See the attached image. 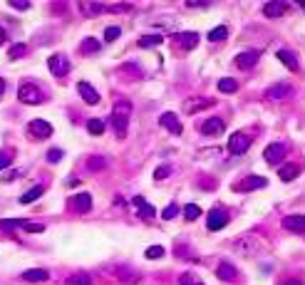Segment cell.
<instances>
[{"label":"cell","instance_id":"1","mask_svg":"<svg viewBox=\"0 0 305 285\" xmlns=\"http://www.w3.org/2000/svg\"><path fill=\"white\" fill-rule=\"evenodd\" d=\"M18 99H20L23 104L37 107V104H45L47 94H45L37 85H32V82H20V87H18Z\"/></svg>","mask_w":305,"mask_h":285},{"label":"cell","instance_id":"2","mask_svg":"<svg viewBox=\"0 0 305 285\" xmlns=\"http://www.w3.org/2000/svg\"><path fill=\"white\" fill-rule=\"evenodd\" d=\"M248 146H251V137L246 134V132H236V134H231L228 137V151L233 154V156H241L248 151Z\"/></svg>","mask_w":305,"mask_h":285},{"label":"cell","instance_id":"3","mask_svg":"<svg viewBox=\"0 0 305 285\" xmlns=\"http://www.w3.org/2000/svg\"><path fill=\"white\" fill-rule=\"evenodd\" d=\"M28 134H32V139H47L52 134V124H47L45 119H32L28 124Z\"/></svg>","mask_w":305,"mask_h":285},{"label":"cell","instance_id":"4","mask_svg":"<svg viewBox=\"0 0 305 285\" xmlns=\"http://www.w3.org/2000/svg\"><path fill=\"white\" fill-rule=\"evenodd\" d=\"M47 70H50L55 77L67 75V72H70V60H67V55H52L47 60Z\"/></svg>","mask_w":305,"mask_h":285},{"label":"cell","instance_id":"5","mask_svg":"<svg viewBox=\"0 0 305 285\" xmlns=\"http://www.w3.org/2000/svg\"><path fill=\"white\" fill-rule=\"evenodd\" d=\"M263 159H266L268 164H280V161L285 159V144H280V142L268 144L266 151H263Z\"/></svg>","mask_w":305,"mask_h":285},{"label":"cell","instance_id":"6","mask_svg":"<svg viewBox=\"0 0 305 285\" xmlns=\"http://www.w3.org/2000/svg\"><path fill=\"white\" fill-rule=\"evenodd\" d=\"M226 223H228V216H226L221 208H214V211L209 213V218H206L209 231H221V228H226Z\"/></svg>","mask_w":305,"mask_h":285},{"label":"cell","instance_id":"7","mask_svg":"<svg viewBox=\"0 0 305 285\" xmlns=\"http://www.w3.org/2000/svg\"><path fill=\"white\" fill-rule=\"evenodd\" d=\"M288 3H283V0H273V3H266L263 5V15L266 18H280V15H285L288 13Z\"/></svg>","mask_w":305,"mask_h":285},{"label":"cell","instance_id":"8","mask_svg":"<svg viewBox=\"0 0 305 285\" xmlns=\"http://www.w3.org/2000/svg\"><path fill=\"white\" fill-rule=\"evenodd\" d=\"M159 124L164 127V129H169L171 134H181V122L176 119V114L174 112H164L159 117Z\"/></svg>","mask_w":305,"mask_h":285},{"label":"cell","instance_id":"9","mask_svg":"<svg viewBox=\"0 0 305 285\" xmlns=\"http://www.w3.org/2000/svg\"><path fill=\"white\" fill-rule=\"evenodd\" d=\"M258 60H261V50H246V52H241V55L236 57V65L241 70H251Z\"/></svg>","mask_w":305,"mask_h":285},{"label":"cell","instance_id":"10","mask_svg":"<svg viewBox=\"0 0 305 285\" xmlns=\"http://www.w3.org/2000/svg\"><path fill=\"white\" fill-rule=\"evenodd\" d=\"M216 275H218V280H226V283H233V280H238V270L231 265V263H221L218 268H216Z\"/></svg>","mask_w":305,"mask_h":285},{"label":"cell","instance_id":"11","mask_svg":"<svg viewBox=\"0 0 305 285\" xmlns=\"http://www.w3.org/2000/svg\"><path fill=\"white\" fill-rule=\"evenodd\" d=\"M223 129H226V124H223V119H218V117H211V119H206V124L201 127V132H204V134H209V137L223 134Z\"/></svg>","mask_w":305,"mask_h":285},{"label":"cell","instance_id":"12","mask_svg":"<svg viewBox=\"0 0 305 285\" xmlns=\"http://www.w3.org/2000/svg\"><path fill=\"white\" fill-rule=\"evenodd\" d=\"M77 92L82 94V99H85L87 104H99V94H97V89H94L90 82H80V85H77Z\"/></svg>","mask_w":305,"mask_h":285},{"label":"cell","instance_id":"13","mask_svg":"<svg viewBox=\"0 0 305 285\" xmlns=\"http://www.w3.org/2000/svg\"><path fill=\"white\" fill-rule=\"evenodd\" d=\"M283 228H288L293 233H305V216H285Z\"/></svg>","mask_w":305,"mask_h":285},{"label":"cell","instance_id":"14","mask_svg":"<svg viewBox=\"0 0 305 285\" xmlns=\"http://www.w3.org/2000/svg\"><path fill=\"white\" fill-rule=\"evenodd\" d=\"M47 278H50V273L45 268H30L23 273V280H28V283H45Z\"/></svg>","mask_w":305,"mask_h":285},{"label":"cell","instance_id":"15","mask_svg":"<svg viewBox=\"0 0 305 285\" xmlns=\"http://www.w3.org/2000/svg\"><path fill=\"white\" fill-rule=\"evenodd\" d=\"M290 92H293V87H290V85L278 82V85H273V87H268V89H266V97H271V99H283V97H288Z\"/></svg>","mask_w":305,"mask_h":285},{"label":"cell","instance_id":"16","mask_svg":"<svg viewBox=\"0 0 305 285\" xmlns=\"http://www.w3.org/2000/svg\"><path fill=\"white\" fill-rule=\"evenodd\" d=\"M72 206H75V211H80V213H87L92 208V196L90 194H75V199H72Z\"/></svg>","mask_w":305,"mask_h":285},{"label":"cell","instance_id":"17","mask_svg":"<svg viewBox=\"0 0 305 285\" xmlns=\"http://www.w3.org/2000/svg\"><path fill=\"white\" fill-rule=\"evenodd\" d=\"M127 124H129V117H122V114H112V117H109V127H112L119 137L127 134Z\"/></svg>","mask_w":305,"mask_h":285},{"label":"cell","instance_id":"18","mask_svg":"<svg viewBox=\"0 0 305 285\" xmlns=\"http://www.w3.org/2000/svg\"><path fill=\"white\" fill-rule=\"evenodd\" d=\"M238 186H241L243 191H256V189H263V186H266V179H263V176H246Z\"/></svg>","mask_w":305,"mask_h":285},{"label":"cell","instance_id":"19","mask_svg":"<svg viewBox=\"0 0 305 285\" xmlns=\"http://www.w3.org/2000/svg\"><path fill=\"white\" fill-rule=\"evenodd\" d=\"M176 42L186 50H194L199 45V37H196V32H176Z\"/></svg>","mask_w":305,"mask_h":285},{"label":"cell","instance_id":"20","mask_svg":"<svg viewBox=\"0 0 305 285\" xmlns=\"http://www.w3.org/2000/svg\"><path fill=\"white\" fill-rule=\"evenodd\" d=\"M278 60H280L290 72H298V57L293 55L290 50H278Z\"/></svg>","mask_w":305,"mask_h":285},{"label":"cell","instance_id":"21","mask_svg":"<svg viewBox=\"0 0 305 285\" xmlns=\"http://www.w3.org/2000/svg\"><path fill=\"white\" fill-rule=\"evenodd\" d=\"M134 206H139V216H142V218H147V221L156 216L154 206H152V203H147V201L142 199V196H134Z\"/></svg>","mask_w":305,"mask_h":285},{"label":"cell","instance_id":"22","mask_svg":"<svg viewBox=\"0 0 305 285\" xmlns=\"http://www.w3.org/2000/svg\"><path fill=\"white\" fill-rule=\"evenodd\" d=\"M201 107H211V99H186L184 102V112L186 114H194Z\"/></svg>","mask_w":305,"mask_h":285},{"label":"cell","instance_id":"23","mask_svg":"<svg viewBox=\"0 0 305 285\" xmlns=\"http://www.w3.org/2000/svg\"><path fill=\"white\" fill-rule=\"evenodd\" d=\"M278 176H280V181H293L298 176V166L295 164H285V166L278 169Z\"/></svg>","mask_w":305,"mask_h":285},{"label":"cell","instance_id":"24","mask_svg":"<svg viewBox=\"0 0 305 285\" xmlns=\"http://www.w3.org/2000/svg\"><path fill=\"white\" fill-rule=\"evenodd\" d=\"M42 194H45V186H32L28 194H23V196H20V203H32V201L40 199Z\"/></svg>","mask_w":305,"mask_h":285},{"label":"cell","instance_id":"25","mask_svg":"<svg viewBox=\"0 0 305 285\" xmlns=\"http://www.w3.org/2000/svg\"><path fill=\"white\" fill-rule=\"evenodd\" d=\"M164 42V35H144L139 37V47H156Z\"/></svg>","mask_w":305,"mask_h":285},{"label":"cell","instance_id":"26","mask_svg":"<svg viewBox=\"0 0 305 285\" xmlns=\"http://www.w3.org/2000/svg\"><path fill=\"white\" fill-rule=\"evenodd\" d=\"M87 169H90V171H102V169H107V159H104V156H97V154H94V156H90V159H87Z\"/></svg>","mask_w":305,"mask_h":285},{"label":"cell","instance_id":"27","mask_svg":"<svg viewBox=\"0 0 305 285\" xmlns=\"http://www.w3.org/2000/svg\"><path fill=\"white\" fill-rule=\"evenodd\" d=\"M67 285H92V278L87 273H72L67 278Z\"/></svg>","mask_w":305,"mask_h":285},{"label":"cell","instance_id":"28","mask_svg":"<svg viewBox=\"0 0 305 285\" xmlns=\"http://www.w3.org/2000/svg\"><path fill=\"white\" fill-rule=\"evenodd\" d=\"M226 37H228V28H226V25H218V28H214L209 32V40H211V42H221V40H226Z\"/></svg>","mask_w":305,"mask_h":285},{"label":"cell","instance_id":"29","mask_svg":"<svg viewBox=\"0 0 305 285\" xmlns=\"http://www.w3.org/2000/svg\"><path fill=\"white\" fill-rule=\"evenodd\" d=\"M82 10L90 15V18H94L97 13H102V10H107V5H102V3H82Z\"/></svg>","mask_w":305,"mask_h":285},{"label":"cell","instance_id":"30","mask_svg":"<svg viewBox=\"0 0 305 285\" xmlns=\"http://www.w3.org/2000/svg\"><path fill=\"white\" fill-rule=\"evenodd\" d=\"M87 132L94 134V137H99L104 132V122L102 119H87Z\"/></svg>","mask_w":305,"mask_h":285},{"label":"cell","instance_id":"31","mask_svg":"<svg viewBox=\"0 0 305 285\" xmlns=\"http://www.w3.org/2000/svg\"><path fill=\"white\" fill-rule=\"evenodd\" d=\"M179 285H206L196 273H184L181 278H179Z\"/></svg>","mask_w":305,"mask_h":285},{"label":"cell","instance_id":"32","mask_svg":"<svg viewBox=\"0 0 305 285\" xmlns=\"http://www.w3.org/2000/svg\"><path fill=\"white\" fill-rule=\"evenodd\" d=\"M28 52V45H23V42H18V45H13L10 50H8V57L10 60H20V57Z\"/></svg>","mask_w":305,"mask_h":285},{"label":"cell","instance_id":"33","mask_svg":"<svg viewBox=\"0 0 305 285\" xmlns=\"http://www.w3.org/2000/svg\"><path fill=\"white\" fill-rule=\"evenodd\" d=\"M184 216H186V221H196V218L201 216V208H199L196 203H189V206L184 208Z\"/></svg>","mask_w":305,"mask_h":285},{"label":"cell","instance_id":"34","mask_svg":"<svg viewBox=\"0 0 305 285\" xmlns=\"http://www.w3.org/2000/svg\"><path fill=\"white\" fill-rule=\"evenodd\" d=\"M218 89H221V92H236V89H238V82L231 80V77H223V80L218 82Z\"/></svg>","mask_w":305,"mask_h":285},{"label":"cell","instance_id":"35","mask_svg":"<svg viewBox=\"0 0 305 285\" xmlns=\"http://www.w3.org/2000/svg\"><path fill=\"white\" fill-rule=\"evenodd\" d=\"M80 47H82V52H92V55H94V52H99V42H97V40H92V37L82 40V45H80Z\"/></svg>","mask_w":305,"mask_h":285},{"label":"cell","instance_id":"36","mask_svg":"<svg viewBox=\"0 0 305 285\" xmlns=\"http://www.w3.org/2000/svg\"><path fill=\"white\" fill-rule=\"evenodd\" d=\"M176 213H179V206H176V203H169V206L161 211V218H164V221H171Z\"/></svg>","mask_w":305,"mask_h":285},{"label":"cell","instance_id":"37","mask_svg":"<svg viewBox=\"0 0 305 285\" xmlns=\"http://www.w3.org/2000/svg\"><path fill=\"white\" fill-rule=\"evenodd\" d=\"M119 35H122V30L117 28V25H112V28L104 30V42H114V40H117Z\"/></svg>","mask_w":305,"mask_h":285},{"label":"cell","instance_id":"38","mask_svg":"<svg viewBox=\"0 0 305 285\" xmlns=\"http://www.w3.org/2000/svg\"><path fill=\"white\" fill-rule=\"evenodd\" d=\"M171 176V166H159V169L154 171V179L156 181H164V179H169Z\"/></svg>","mask_w":305,"mask_h":285},{"label":"cell","instance_id":"39","mask_svg":"<svg viewBox=\"0 0 305 285\" xmlns=\"http://www.w3.org/2000/svg\"><path fill=\"white\" fill-rule=\"evenodd\" d=\"M129 112H132V104H129V102H117V107H114V114L129 117Z\"/></svg>","mask_w":305,"mask_h":285},{"label":"cell","instance_id":"40","mask_svg":"<svg viewBox=\"0 0 305 285\" xmlns=\"http://www.w3.org/2000/svg\"><path fill=\"white\" fill-rule=\"evenodd\" d=\"M164 256V248L161 246H152V248H147V258H152V260H156V258Z\"/></svg>","mask_w":305,"mask_h":285},{"label":"cell","instance_id":"41","mask_svg":"<svg viewBox=\"0 0 305 285\" xmlns=\"http://www.w3.org/2000/svg\"><path fill=\"white\" fill-rule=\"evenodd\" d=\"M13 161V154L10 151H0V169H8Z\"/></svg>","mask_w":305,"mask_h":285},{"label":"cell","instance_id":"42","mask_svg":"<svg viewBox=\"0 0 305 285\" xmlns=\"http://www.w3.org/2000/svg\"><path fill=\"white\" fill-rule=\"evenodd\" d=\"M47 161H52V164L62 161V151H60V149H50V151H47Z\"/></svg>","mask_w":305,"mask_h":285},{"label":"cell","instance_id":"43","mask_svg":"<svg viewBox=\"0 0 305 285\" xmlns=\"http://www.w3.org/2000/svg\"><path fill=\"white\" fill-rule=\"evenodd\" d=\"M10 8H15V10H28V8H30V3H25V0H13V3H10Z\"/></svg>","mask_w":305,"mask_h":285},{"label":"cell","instance_id":"44","mask_svg":"<svg viewBox=\"0 0 305 285\" xmlns=\"http://www.w3.org/2000/svg\"><path fill=\"white\" fill-rule=\"evenodd\" d=\"M209 3H201V0H189L186 3V8H206Z\"/></svg>","mask_w":305,"mask_h":285},{"label":"cell","instance_id":"45","mask_svg":"<svg viewBox=\"0 0 305 285\" xmlns=\"http://www.w3.org/2000/svg\"><path fill=\"white\" fill-rule=\"evenodd\" d=\"M5 40H8V32H5V30L0 28V45H3V42H5Z\"/></svg>","mask_w":305,"mask_h":285},{"label":"cell","instance_id":"46","mask_svg":"<svg viewBox=\"0 0 305 285\" xmlns=\"http://www.w3.org/2000/svg\"><path fill=\"white\" fill-rule=\"evenodd\" d=\"M3 94H5V80L0 77V97H3Z\"/></svg>","mask_w":305,"mask_h":285},{"label":"cell","instance_id":"47","mask_svg":"<svg viewBox=\"0 0 305 285\" xmlns=\"http://www.w3.org/2000/svg\"><path fill=\"white\" fill-rule=\"evenodd\" d=\"M283 285H303V283H300V280H285Z\"/></svg>","mask_w":305,"mask_h":285},{"label":"cell","instance_id":"48","mask_svg":"<svg viewBox=\"0 0 305 285\" xmlns=\"http://www.w3.org/2000/svg\"><path fill=\"white\" fill-rule=\"evenodd\" d=\"M300 8H303V10H305V3H300Z\"/></svg>","mask_w":305,"mask_h":285}]
</instances>
